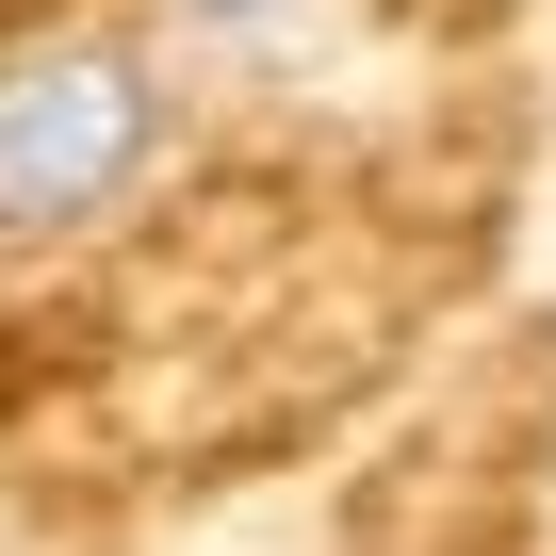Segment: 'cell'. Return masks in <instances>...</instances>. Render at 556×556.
<instances>
[{
    "instance_id": "cell-1",
    "label": "cell",
    "mask_w": 556,
    "mask_h": 556,
    "mask_svg": "<svg viewBox=\"0 0 556 556\" xmlns=\"http://www.w3.org/2000/svg\"><path fill=\"white\" fill-rule=\"evenodd\" d=\"M164 164V50L148 34H17L0 50V245H66L131 213Z\"/></svg>"
},
{
    "instance_id": "cell-2",
    "label": "cell",
    "mask_w": 556,
    "mask_h": 556,
    "mask_svg": "<svg viewBox=\"0 0 556 556\" xmlns=\"http://www.w3.org/2000/svg\"><path fill=\"white\" fill-rule=\"evenodd\" d=\"M295 17H312V0H164V34H180V50H229V66H245V50H278Z\"/></svg>"
}]
</instances>
